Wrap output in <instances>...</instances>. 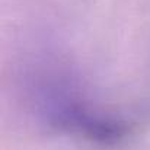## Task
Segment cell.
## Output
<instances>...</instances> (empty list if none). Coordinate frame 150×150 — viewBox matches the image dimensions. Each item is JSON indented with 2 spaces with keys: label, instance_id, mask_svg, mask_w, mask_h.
I'll use <instances>...</instances> for the list:
<instances>
[]
</instances>
